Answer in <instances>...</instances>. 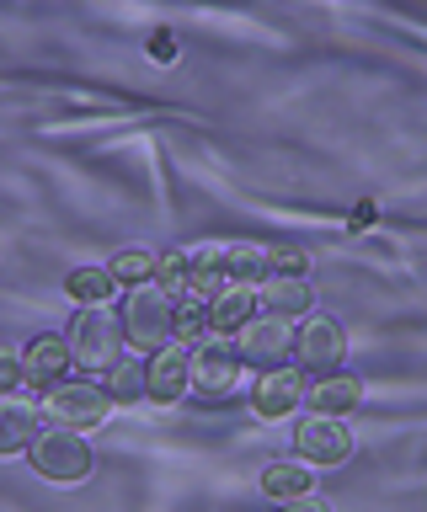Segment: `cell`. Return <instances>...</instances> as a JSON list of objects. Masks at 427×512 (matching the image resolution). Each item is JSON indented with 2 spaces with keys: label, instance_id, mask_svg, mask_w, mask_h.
<instances>
[{
  "label": "cell",
  "instance_id": "1",
  "mask_svg": "<svg viewBox=\"0 0 427 512\" xmlns=\"http://www.w3.org/2000/svg\"><path fill=\"white\" fill-rule=\"evenodd\" d=\"M65 342H70L75 363H81L86 374H97V368L107 374V368L123 358L129 336H123V315H118V310H107V304H91V310H75Z\"/></svg>",
  "mask_w": 427,
  "mask_h": 512
},
{
  "label": "cell",
  "instance_id": "2",
  "mask_svg": "<svg viewBox=\"0 0 427 512\" xmlns=\"http://www.w3.org/2000/svg\"><path fill=\"white\" fill-rule=\"evenodd\" d=\"M241 352H235L230 336H203V342L187 352V395L198 400H225L235 395V384H241Z\"/></svg>",
  "mask_w": 427,
  "mask_h": 512
},
{
  "label": "cell",
  "instance_id": "3",
  "mask_svg": "<svg viewBox=\"0 0 427 512\" xmlns=\"http://www.w3.org/2000/svg\"><path fill=\"white\" fill-rule=\"evenodd\" d=\"M171 320H177V299L171 294H161L155 283L129 288V299H123V336H129V347L139 358L171 342Z\"/></svg>",
  "mask_w": 427,
  "mask_h": 512
},
{
  "label": "cell",
  "instance_id": "4",
  "mask_svg": "<svg viewBox=\"0 0 427 512\" xmlns=\"http://www.w3.org/2000/svg\"><path fill=\"white\" fill-rule=\"evenodd\" d=\"M27 454H33V470H38L43 480H54V486H75V480H86L91 470H97L91 443L81 438V432H65V427L43 432V438L27 448Z\"/></svg>",
  "mask_w": 427,
  "mask_h": 512
},
{
  "label": "cell",
  "instance_id": "5",
  "mask_svg": "<svg viewBox=\"0 0 427 512\" xmlns=\"http://www.w3.org/2000/svg\"><path fill=\"white\" fill-rule=\"evenodd\" d=\"M294 320L283 315H257L251 326L235 331V352H241V363H251L257 374H267V368H289L294 363Z\"/></svg>",
  "mask_w": 427,
  "mask_h": 512
},
{
  "label": "cell",
  "instance_id": "6",
  "mask_svg": "<svg viewBox=\"0 0 427 512\" xmlns=\"http://www.w3.org/2000/svg\"><path fill=\"white\" fill-rule=\"evenodd\" d=\"M43 411H49V422L54 427H65V432H75V427H102L107 422V411H113V400H107V390L97 379H65L59 390H49V400H43Z\"/></svg>",
  "mask_w": 427,
  "mask_h": 512
},
{
  "label": "cell",
  "instance_id": "7",
  "mask_svg": "<svg viewBox=\"0 0 427 512\" xmlns=\"http://www.w3.org/2000/svg\"><path fill=\"white\" fill-rule=\"evenodd\" d=\"M347 358V331L331 315H310L294 336V368L299 374H337Z\"/></svg>",
  "mask_w": 427,
  "mask_h": 512
},
{
  "label": "cell",
  "instance_id": "8",
  "mask_svg": "<svg viewBox=\"0 0 427 512\" xmlns=\"http://www.w3.org/2000/svg\"><path fill=\"white\" fill-rule=\"evenodd\" d=\"M294 454L299 464H342L353 454V432L342 427V416H305L294 427Z\"/></svg>",
  "mask_w": 427,
  "mask_h": 512
},
{
  "label": "cell",
  "instance_id": "9",
  "mask_svg": "<svg viewBox=\"0 0 427 512\" xmlns=\"http://www.w3.org/2000/svg\"><path fill=\"white\" fill-rule=\"evenodd\" d=\"M305 374L289 363V368H267V374H257V384H251V411L262 416V422H283V416L299 411V400H305Z\"/></svg>",
  "mask_w": 427,
  "mask_h": 512
},
{
  "label": "cell",
  "instance_id": "10",
  "mask_svg": "<svg viewBox=\"0 0 427 512\" xmlns=\"http://www.w3.org/2000/svg\"><path fill=\"white\" fill-rule=\"evenodd\" d=\"M70 368H75V352H70V342L65 336H54V331H43V336H33L27 342V352H22V379H27V390H59V384L70 379Z\"/></svg>",
  "mask_w": 427,
  "mask_h": 512
},
{
  "label": "cell",
  "instance_id": "11",
  "mask_svg": "<svg viewBox=\"0 0 427 512\" xmlns=\"http://www.w3.org/2000/svg\"><path fill=\"white\" fill-rule=\"evenodd\" d=\"M43 438V406L33 395H0V459L27 454Z\"/></svg>",
  "mask_w": 427,
  "mask_h": 512
},
{
  "label": "cell",
  "instance_id": "12",
  "mask_svg": "<svg viewBox=\"0 0 427 512\" xmlns=\"http://www.w3.org/2000/svg\"><path fill=\"white\" fill-rule=\"evenodd\" d=\"M230 288V278H225V251L219 246H198V251H187V288H182V299L187 304H209L219 299Z\"/></svg>",
  "mask_w": 427,
  "mask_h": 512
},
{
  "label": "cell",
  "instance_id": "13",
  "mask_svg": "<svg viewBox=\"0 0 427 512\" xmlns=\"http://www.w3.org/2000/svg\"><path fill=\"white\" fill-rule=\"evenodd\" d=\"M358 400H363V379L347 374V368H337V374H321V379L305 390L310 416H347V411H358Z\"/></svg>",
  "mask_w": 427,
  "mask_h": 512
},
{
  "label": "cell",
  "instance_id": "14",
  "mask_svg": "<svg viewBox=\"0 0 427 512\" xmlns=\"http://www.w3.org/2000/svg\"><path fill=\"white\" fill-rule=\"evenodd\" d=\"M187 395V347L166 342L161 352H150V390L145 400H155V406H171V400Z\"/></svg>",
  "mask_w": 427,
  "mask_h": 512
},
{
  "label": "cell",
  "instance_id": "15",
  "mask_svg": "<svg viewBox=\"0 0 427 512\" xmlns=\"http://www.w3.org/2000/svg\"><path fill=\"white\" fill-rule=\"evenodd\" d=\"M257 288H225V294H219L214 304H209V331L214 336H235L241 326H251V320H257Z\"/></svg>",
  "mask_w": 427,
  "mask_h": 512
},
{
  "label": "cell",
  "instance_id": "16",
  "mask_svg": "<svg viewBox=\"0 0 427 512\" xmlns=\"http://www.w3.org/2000/svg\"><path fill=\"white\" fill-rule=\"evenodd\" d=\"M102 390H107V400H113V406H134V400H145V390H150V363L139 358V352L118 358L113 368H107Z\"/></svg>",
  "mask_w": 427,
  "mask_h": 512
},
{
  "label": "cell",
  "instance_id": "17",
  "mask_svg": "<svg viewBox=\"0 0 427 512\" xmlns=\"http://www.w3.org/2000/svg\"><path fill=\"white\" fill-rule=\"evenodd\" d=\"M257 299L267 304V315H283V320H294V315H305L315 294H310V283L305 278H267L257 288Z\"/></svg>",
  "mask_w": 427,
  "mask_h": 512
},
{
  "label": "cell",
  "instance_id": "18",
  "mask_svg": "<svg viewBox=\"0 0 427 512\" xmlns=\"http://www.w3.org/2000/svg\"><path fill=\"white\" fill-rule=\"evenodd\" d=\"M310 480H315V475H310L299 459H273V464L262 470V491L273 496V502H294V496H310Z\"/></svg>",
  "mask_w": 427,
  "mask_h": 512
},
{
  "label": "cell",
  "instance_id": "19",
  "mask_svg": "<svg viewBox=\"0 0 427 512\" xmlns=\"http://www.w3.org/2000/svg\"><path fill=\"white\" fill-rule=\"evenodd\" d=\"M155 267H161V251H150V246H123L113 262H107L113 283H123V288H145V283H155Z\"/></svg>",
  "mask_w": 427,
  "mask_h": 512
},
{
  "label": "cell",
  "instance_id": "20",
  "mask_svg": "<svg viewBox=\"0 0 427 512\" xmlns=\"http://www.w3.org/2000/svg\"><path fill=\"white\" fill-rule=\"evenodd\" d=\"M225 278H230L235 288L267 283V251H262V246H230V251H225Z\"/></svg>",
  "mask_w": 427,
  "mask_h": 512
},
{
  "label": "cell",
  "instance_id": "21",
  "mask_svg": "<svg viewBox=\"0 0 427 512\" xmlns=\"http://www.w3.org/2000/svg\"><path fill=\"white\" fill-rule=\"evenodd\" d=\"M65 288H70V299H81V310H91V304H102V299H113V272L107 267H81V272H70L65 278Z\"/></svg>",
  "mask_w": 427,
  "mask_h": 512
},
{
  "label": "cell",
  "instance_id": "22",
  "mask_svg": "<svg viewBox=\"0 0 427 512\" xmlns=\"http://www.w3.org/2000/svg\"><path fill=\"white\" fill-rule=\"evenodd\" d=\"M203 336H209V310H203V304H187V299H182V304H177V320H171V342L193 352Z\"/></svg>",
  "mask_w": 427,
  "mask_h": 512
},
{
  "label": "cell",
  "instance_id": "23",
  "mask_svg": "<svg viewBox=\"0 0 427 512\" xmlns=\"http://www.w3.org/2000/svg\"><path fill=\"white\" fill-rule=\"evenodd\" d=\"M155 288L182 304V288H187V251H161V267H155Z\"/></svg>",
  "mask_w": 427,
  "mask_h": 512
},
{
  "label": "cell",
  "instance_id": "24",
  "mask_svg": "<svg viewBox=\"0 0 427 512\" xmlns=\"http://www.w3.org/2000/svg\"><path fill=\"white\" fill-rule=\"evenodd\" d=\"M267 278H305V251H294V246L267 251Z\"/></svg>",
  "mask_w": 427,
  "mask_h": 512
},
{
  "label": "cell",
  "instance_id": "25",
  "mask_svg": "<svg viewBox=\"0 0 427 512\" xmlns=\"http://www.w3.org/2000/svg\"><path fill=\"white\" fill-rule=\"evenodd\" d=\"M22 384V352H0V395H17Z\"/></svg>",
  "mask_w": 427,
  "mask_h": 512
},
{
  "label": "cell",
  "instance_id": "26",
  "mask_svg": "<svg viewBox=\"0 0 427 512\" xmlns=\"http://www.w3.org/2000/svg\"><path fill=\"white\" fill-rule=\"evenodd\" d=\"M278 512H331V502H326V496H294V502H278Z\"/></svg>",
  "mask_w": 427,
  "mask_h": 512
},
{
  "label": "cell",
  "instance_id": "27",
  "mask_svg": "<svg viewBox=\"0 0 427 512\" xmlns=\"http://www.w3.org/2000/svg\"><path fill=\"white\" fill-rule=\"evenodd\" d=\"M150 54H155V59H177V43H171V32H155V38H150Z\"/></svg>",
  "mask_w": 427,
  "mask_h": 512
}]
</instances>
